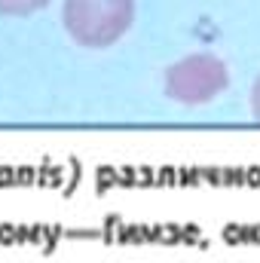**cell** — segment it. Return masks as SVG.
Listing matches in <instances>:
<instances>
[{"label": "cell", "mask_w": 260, "mask_h": 263, "mask_svg": "<svg viewBox=\"0 0 260 263\" xmlns=\"http://www.w3.org/2000/svg\"><path fill=\"white\" fill-rule=\"evenodd\" d=\"M135 22V0H65L62 25L86 49L114 46Z\"/></svg>", "instance_id": "1"}, {"label": "cell", "mask_w": 260, "mask_h": 263, "mask_svg": "<svg viewBox=\"0 0 260 263\" xmlns=\"http://www.w3.org/2000/svg\"><path fill=\"white\" fill-rule=\"evenodd\" d=\"M227 83H230L227 65L208 52L187 55L165 70V95L187 107L214 101L227 89Z\"/></svg>", "instance_id": "2"}, {"label": "cell", "mask_w": 260, "mask_h": 263, "mask_svg": "<svg viewBox=\"0 0 260 263\" xmlns=\"http://www.w3.org/2000/svg\"><path fill=\"white\" fill-rule=\"evenodd\" d=\"M49 6V0H0V15H31Z\"/></svg>", "instance_id": "3"}, {"label": "cell", "mask_w": 260, "mask_h": 263, "mask_svg": "<svg viewBox=\"0 0 260 263\" xmlns=\"http://www.w3.org/2000/svg\"><path fill=\"white\" fill-rule=\"evenodd\" d=\"M251 107H254V117L260 120V77L254 83V92H251Z\"/></svg>", "instance_id": "4"}]
</instances>
